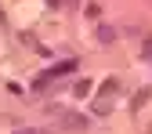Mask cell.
Returning a JSON list of instances; mask_svg holds the SVG:
<instances>
[{"instance_id":"cell-6","label":"cell","mask_w":152,"mask_h":134,"mask_svg":"<svg viewBox=\"0 0 152 134\" xmlns=\"http://www.w3.org/2000/svg\"><path fill=\"white\" fill-rule=\"evenodd\" d=\"M76 94H91V80H80V83H76Z\"/></svg>"},{"instance_id":"cell-4","label":"cell","mask_w":152,"mask_h":134,"mask_svg":"<svg viewBox=\"0 0 152 134\" xmlns=\"http://www.w3.org/2000/svg\"><path fill=\"white\" fill-rule=\"evenodd\" d=\"M148 98H152V91H148V87H141V91L134 94V102H130V109H141V105H145Z\"/></svg>"},{"instance_id":"cell-5","label":"cell","mask_w":152,"mask_h":134,"mask_svg":"<svg viewBox=\"0 0 152 134\" xmlns=\"http://www.w3.org/2000/svg\"><path fill=\"white\" fill-rule=\"evenodd\" d=\"M98 40H102V44H112V40H116V29L102 26V29H98Z\"/></svg>"},{"instance_id":"cell-2","label":"cell","mask_w":152,"mask_h":134,"mask_svg":"<svg viewBox=\"0 0 152 134\" xmlns=\"http://www.w3.org/2000/svg\"><path fill=\"white\" fill-rule=\"evenodd\" d=\"M116 91H120L116 80H105V83H102V94L94 98V112H98V116H105V112L112 109V105H109V94H116Z\"/></svg>"},{"instance_id":"cell-1","label":"cell","mask_w":152,"mask_h":134,"mask_svg":"<svg viewBox=\"0 0 152 134\" xmlns=\"http://www.w3.org/2000/svg\"><path fill=\"white\" fill-rule=\"evenodd\" d=\"M72 69H76V62H72V58H69V62H58V65H54V69H47L44 76H36V83H33V87H36V91H40V87H47L51 80H58V76H62V72H72Z\"/></svg>"},{"instance_id":"cell-3","label":"cell","mask_w":152,"mask_h":134,"mask_svg":"<svg viewBox=\"0 0 152 134\" xmlns=\"http://www.w3.org/2000/svg\"><path fill=\"white\" fill-rule=\"evenodd\" d=\"M62 130H87V116H80V112H65V116H62Z\"/></svg>"},{"instance_id":"cell-7","label":"cell","mask_w":152,"mask_h":134,"mask_svg":"<svg viewBox=\"0 0 152 134\" xmlns=\"http://www.w3.org/2000/svg\"><path fill=\"white\" fill-rule=\"evenodd\" d=\"M145 58H152V40H148V47H145Z\"/></svg>"},{"instance_id":"cell-8","label":"cell","mask_w":152,"mask_h":134,"mask_svg":"<svg viewBox=\"0 0 152 134\" xmlns=\"http://www.w3.org/2000/svg\"><path fill=\"white\" fill-rule=\"evenodd\" d=\"M18 134H44V130H18Z\"/></svg>"}]
</instances>
